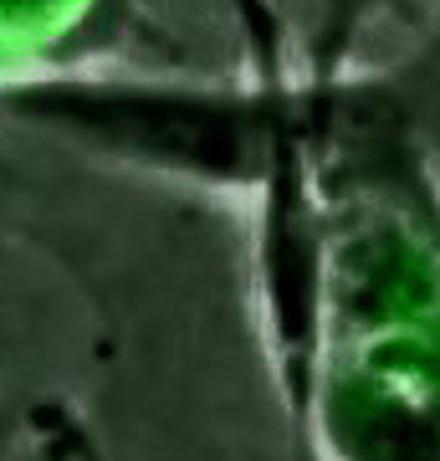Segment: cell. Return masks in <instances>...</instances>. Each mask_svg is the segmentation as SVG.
<instances>
[{"mask_svg":"<svg viewBox=\"0 0 440 461\" xmlns=\"http://www.w3.org/2000/svg\"><path fill=\"white\" fill-rule=\"evenodd\" d=\"M41 113L67 118L87 133L118 139L129 149L175 159L195 169H241L256 165V123L226 108H190V103H154V98H98V93H47L36 103Z\"/></svg>","mask_w":440,"mask_h":461,"instance_id":"cell-1","label":"cell"}]
</instances>
